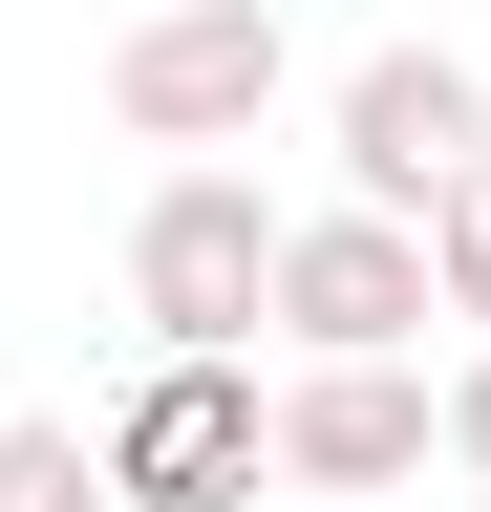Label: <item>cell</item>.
Returning a JSON list of instances; mask_svg holds the SVG:
<instances>
[{
    "label": "cell",
    "mask_w": 491,
    "mask_h": 512,
    "mask_svg": "<svg viewBox=\"0 0 491 512\" xmlns=\"http://www.w3.org/2000/svg\"><path fill=\"white\" fill-rule=\"evenodd\" d=\"M299 86V43H278V0H150L129 43H107V107L150 128V150H235Z\"/></svg>",
    "instance_id": "cell-3"
},
{
    "label": "cell",
    "mask_w": 491,
    "mask_h": 512,
    "mask_svg": "<svg viewBox=\"0 0 491 512\" xmlns=\"http://www.w3.org/2000/svg\"><path fill=\"white\" fill-rule=\"evenodd\" d=\"M470 150H491V86H470L449 43H385V64H342V192H363V214H427V192H449Z\"/></svg>",
    "instance_id": "cell-6"
},
{
    "label": "cell",
    "mask_w": 491,
    "mask_h": 512,
    "mask_svg": "<svg viewBox=\"0 0 491 512\" xmlns=\"http://www.w3.org/2000/svg\"><path fill=\"white\" fill-rule=\"evenodd\" d=\"M427 320H449L427 299V214H363V192L342 214H278V342L299 363L321 342H427Z\"/></svg>",
    "instance_id": "cell-5"
},
{
    "label": "cell",
    "mask_w": 491,
    "mask_h": 512,
    "mask_svg": "<svg viewBox=\"0 0 491 512\" xmlns=\"http://www.w3.org/2000/svg\"><path fill=\"white\" fill-rule=\"evenodd\" d=\"M129 320L150 342H257L278 320V214H257V171H171L150 214H129Z\"/></svg>",
    "instance_id": "cell-2"
},
{
    "label": "cell",
    "mask_w": 491,
    "mask_h": 512,
    "mask_svg": "<svg viewBox=\"0 0 491 512\" xmlns=\"http://www.w3.org/2000/svg\"><path fill=\"white\" fill-rule=\"evenodd\" d=\"M257 406H278L299 491H406L427 448H449V384H406V342H321L299 384H257Z\"/></svg>",
    "instance_id": "cell-4"
},
{
    "label": "cell",
    "mask_w": 491,
    "mask_h": 512,
    "mask_svg": "<svg viewBox=\"0 0 491 512\" xmlns=\"http://www.w3.org/2000/svg\"><path fill=\"white\" fill-rule=\"evenodd\" d=\"M427 299H449V320H491V150L427 192Z\"/></svg>",
    "instance_id": "cell-7"
},
{
    "label": "cell",
    "mask_w": 491,
    "mask_h": 512,
    "mask_svg": "<svg viewBox=\"0 0 491 512\" xmlns=\"http://www.w3.org/2000/svg\"><path fill=\"white\" fill-rule=\"evenodd\" d=\"M278 470V406L235 342H150V384L107 406V512H235Z\"/></svg>",
    "instance_id": "cell-1"
},
{
    "label": "cell",
    "mask_w": 491,
    "mask_h": 512,
    "mask_svg": "<svg viewBox=\"0 0 491 512\" xmlns=\"http://www.w3.org/2000/svg\"><path fill=\"white\" fill-rule=\"evenodd\" d=\"M449 470H491V342H470V384H449Z\"/></svg>",
    "instance_id": "cell-9"
},
{
    "label": "cell",
    "mask_w": 491,
    "mask_h": 512,
    "mask_svg": "<svg viewBox=\"0 0 491 512\" xmlns=\"http://www.w3.org/2000/svg\"><path fill=\"white\" fill-rule=\"evenodd\" d=\"M0 512H107V448L86 427H0Z\"/></svg>",
    "instance_id": "cell-8"
}]
</instances>
